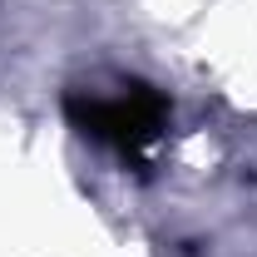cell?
I'll list each match as a JSON object with an SVG mask.
<instances>
[{"label":"cell","mask_w":257,"mask_h":257,"mask_svg":"<svg viewBox=\"0 0 257 257\" xmlns=\"http://www.w3.org/2000/svg\"><path fill=\"white\" fill-rule=\"evenodd\" d=\"M64 119L79 134H89V139L119 149V154H144L168 124V104L149 84H128V94H114V99L69 94L64 99Z\"/></svg>","instance_id":"cell-1"}]
</instances>
